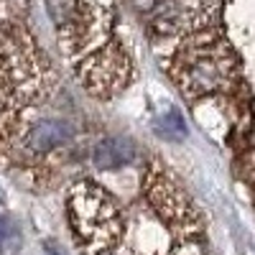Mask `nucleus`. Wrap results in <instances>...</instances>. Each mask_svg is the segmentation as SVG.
<instances>
[{
  "label": "nucleus",
  "instance_id": "obj_1",
  "mask_svg": "<svg viewBox=\"0 0 255 255\" xmlns=\"http://www.w3.org/2000/svg\"><path fill=\"white\" fill-rule=\"evenodd\" d=\"M67 207L84 255H212L202 212L161 161L145 168L133 209L95 181L74 184Z\"/></svg>",
  "mask_w": 255,
  "mask_h": 255
},
{
  "label": "nucleus",
  "instance_id": "obj_2",
  "mask_svg": "<svg viewBox=\"0 0 255 255\" xmlns=\"http://www.w3.org/2000/svg\"><path fill=\"white\" fill-rule=\"evenodd\" d=\"M51 92L54 72L23 23V0H0V151L26 140Z\"/></svg>",
  "mask_w": 255,
  "mask_h": 255
},
{
  "label": "nucleus",
  "instance_id": "obj_3",
  "mask_svg": "<svg viewBox=\"0 0 255 255\" xmlns=\"http://www.w3.org/2000/svg\"><path fill=\"white\" fill-rule=\"evenodd\" d=\"M59 44L79 82L97 97H113L130 77V59L115 36L113 15L92 0H46Z\"/></svg>",
  "mask_w": 255,
  "mask_h": 255
},
{
  "label": "nucleus",
  "instance_id": "obj_4",
  "mask_svg": "<svg viewBox=\"0 0 255 255\" xmlns=\"http://www.w3.org/2000/svg\"><path fill=\"white\" fill-rule=\"evenodd\" d=\"M168 72L186 100L204 102L232 95L240 87L238 59L230 44L212 28H191L168 59Z\"/></svg>",
  "mask_w": 255,
  "mask_h": 255
},
{
  "label": "nucleus",
  "instance_id": "obj_5",
  "mask_svg": "<svg viewBox=\"0 0 255 255\" xmlns=\"http://www.w3.org/2000/svg\"><path fill=\"white\" fill-rule=\"evenodd\" d=\"M72 140V128L61 120H36V125L28 130L23 148L31 153H49L56 148L67 145Z\"/></svg>",
  "mask_w": 255,
  "mask_h": 255
},
{
  "label": "nucleus",
  "instance_id": "obj_6",
  "mask_svg": "<svg viewBox=\"0 0 255 255\" xmlns=\"http://www.w3.org/2000/svg\"><path fill=\"white\" fill-rule=\"evenodd\" d=\"M133 156H135V148L130 140L110 135V138H102L92 148V166L97 171H120L123 166L133 161Z\"/></svg>",
  "mask_w": 255,
  "mask_h": 255
},
{
  "label": "nucleus",
  "instance_id": "obj_7",
  "mask_svg": "<svg viewBox=\"0 0 255 255\" xmlns=\"http://www.w3.org/2000/svg\"><path fill=\"white\" fill-rule=\"evenodd\" d=\"M156 133H158L163 140H168V143H181V140H186L189 128H186L184 118H181L176 110H171V113H166L163 118L156 120Z\"/></svg>",
  "mask_w": 255,
  "mask_h": 255
},
{
  "label": "nucleus",
  "instance_id": "obj_8",
  "mask_svg": "<svg viewBox=\"0 0 255 255\" xmlns=\"http://www.w3.org/2000/svg\"><path fill=\"white\" fill-rule=\"evenodd\" d=\"M18 248H20L18 230L5 217H0V255H15Z\"/></svg>",
  "mask_w": 255,
  "mask_h": 255
},
{
  "label": "nucleus",
  "instance_id": "obj_9",
  "mask_svg": "<svg viewBox=\"0 0 255 255\" xmlns=\"http://www.w3.org/2000/svg\"><path fill=\"white\" fill-rule=\"evenodd\" d=\"M44 248H46V255H67V253H64L56 243H51V240H49V243H44Z\"/></svg>",
  "mask_w": 255,
  "mask_h": 255
},
{
  "label": "nucleus",
  "instance_id": "obj_10",
  "mask_svg": "<svg viewBox=\"0 0 255 255\" xmlns=\"http://www.w3.org/2000/svg\"><path fill=\"white\" fill-rule=\"evenodd\" d=\"M250 176H253V186H255V163H253V168H250Z\"/></svg>",
  "mask_w": 255,
  "mask_h": 255
},
{
  "label": "nucleus",
  "instance_id": "obj_11",
  "mask_svg": "<svg viewBox=\"0 0 255 255\" xmlns=\"http://www.w3.org/2000/svg\"><path fill=\"white\" fill-rule=\"evenodd\" d=\"M0 202H3V194H0Z\"/></svg>",
  "mask_w": 255,
  "mask_h": 255
}]
</instances>
